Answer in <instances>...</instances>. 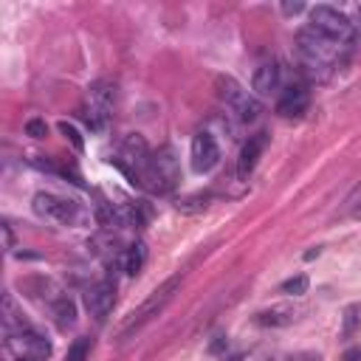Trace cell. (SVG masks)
I'll return each mask as SVG.
<instances>
[{
	"mask_svg": "<svg viewBox=\"0 0 361 361\" xmlns=\"http://www.w3.org/2000/svg\"><path fill=\"white\" fill-rule=\"evenodd\" d=\"M3 235H6V249H15V237H12V229L3 226Z\"/></svg>",
	"mask_w": 361,
	"mask_h": 361,
	"instance_id": "cell-24",
	"label": "cell"
},
{
	"mask_svg": "<svg viewBox=\"0 0 361 361\" xmlns=\"http://www.w3.org/2000/svg\"><path fill=\"white\" fill-rule=\"evenodd\" d=\"M119 158H121V167L139 180L142 178V172L150 167V161H153V156H150V147H147V142H144V135H139V133H130L127 139L121 142V150H119Z\"/></svg>",
	"mask_w": 361,
	"mask_h": 361,
	"instance_id": "cell-5",
	"label": "cell"
},
{
	"mask_svg": "<svg viewBox=\"0 0 361 361\" xmlns=\"http://www.w3.org/2000/svg\"><path fill=\"white\" fill-rule=\"evenodd\" d=\"M294 319H296L294 308H283V305L257 313V325H262V328H285V325H291Z\"/></svg>",
	"mask_w": 361,
	"mask_h": 361,
	"instance_id": "cell-12",
	"label": "cell"
},
{
	"mask_svg": "<svg viewBox=\"0 0 361 361\" xmlns=\"http://www.w3.org/2000/svg\"><path fill=\"white\" fill-rule=\"evenodd\" d=\"M283 12H285V15H299V12H305V3H299V0H296V3H288V0H285Z\"/></svg>",
	"mask_w": 361,
	"mask_h": 361,
	"instance_id": "cell-22",
	"label": "cell"
},
{
	"mask_svg": "<svg viewBox=\"0 0 361 361\" xmlns=\"http://www.w3.org/2000/svg\"><path fill=\"white\" fill-rule=\"evenodd\" d=\"M215 90H217V99L226 108H232L240 121H257L260 119L262 105L254 96H249V90H243V85L235 76H217L215 79Z\"/></svg>",
	"mask_w": 361,
	"mask_h": 361,
	"instance_id": "cell-1",
	"label": "cell"
},
{
	"mask_svg": "<svg viewBox=\"0 0 361 361\" xmlns=\"http://www.w3.org/2000/svg\"><path fill=\"white\" fill-rule=\"evenodd\" d=\"M308 288H310V280L305 274H296V277L283 283V294H288V296H305Z\"/></svg>",
	"mask_w": 361,
	"mask_h": 361,
	"instance_id": "cell-17",
	"label": "cell"
},
{
	"mask_svg": "<svg viewBox=\"0 0 361 361\" xmlns=\"http://www.w3.org/2000/svg\"><path fill=\"white\" fill-rule=\"evenodd\" d=\"M310 28H316L319 34H325L328 40L347 45L353 42V23L344 12L333 9V6H316L310 9Z\"/></svg>",
	"mask_w": 361,
	"mask_h": 361,
	"instance_id": "cell-3",
	"label": "cell"
},
{
	"mask_svg": "<svg viewBox=\"0 0 361 361\" xmlns=\"http://www.w3.org/2000/svg\"><path fill=\"white\" fill-rule=\"evenodd\" d=\"M87 353H90V339H76V342L68 347L65 361H87Z\"/></svg>",
	"mask_w": 361,
	"mask_h": 361,
	"instance_id": "cell-18",
	"label": "cell"
},
{
	"mask_svg": "<svg viewBox=\"0 0 361 361\" xmlns=\"http://www.w3.org/2000/svg\"><path fill=\"white\" fill-rule=\"evenodd\" d=\"M190 158H192V169H195V172H209V169L217 167V161H220V147H217V142H215L212 133H206V130L195 133Z\"/></svg>",
	"mask_w": 361,
	"mask_h": 361,
	"instance_id": "cell-7",
	"label": "cell"
},
{
	"mask_svg": "<svg viewBox=\"0 0 361 361\" xmlns=\"http://www.w3.org/2000/svg\"><path fill=\"white\" fill-rule=\"evenodd\" d=\"M26 135H31V139H45V135H49V124H45L42 119H28L26 121Z\"/></svg>",
	"mask_w": 361,
	"mask_h": 361,
	"instance_id": "cell-21",
	"label": "cell"
},
{
	"mask_svg": "<svg viewBox=\"0 0 361 361\" xmlns=\"http://www.w3.org/2000/svg\"><path fill=\"white\" fill-rule=\"evenodd\" d=\"M144 262H147V246L144 243H133L127 249V254H124V271L130 277H135V274H142Z\"/></svg>",
	"mask_w": 361,
	"mask_h": 361,
	"instance_id": "cell-13",
	"label": "cell"
},
{
	"mask_svg": "<svg viewBox=\"0 0 361 361\" xmlns=\"http://www.w3.org/2000/svg\"><path fill=\"white\" fill-rule=\"evenodd\" d=\"M251 87L257 96H271L274 90L280 87V68L274 62H262L257 71H254V79H251Z\"/></svg>",
	"mask_w": 361,
	"mask_h": 361,
	"instance_id": "cell-11",
	"label": "cell"
},
{
	"mask_svg": "<svg viewBox=\"0 0 361 361\" xmlns=\"http://www.w3.org/2000/svg\"><path fill=\"white\" fill-rule=\"evenodd\" d=\"M113 302H116V285L110 280L90 285L87 294H85V308L90 310V316H94L96 322L108 319V313L113 310Z\"/></svg>",
	"mask_w": 361,
	"mask_h": 361,
	"instance_id": "cell-8",
	"label": "cell"
},
{
	"mask_svg": "<svg viewBox=\"0 0 361 361\" xmlns=\"http://www.w3.org/2000/svg\"><path fill=\"white\" fill-rule=\"evenodd\" d=\"M209 195H192V198H184V201H178V209L180 212H203L209 203Z\"/></svg>",
	"mask_w": 361,
	"mask_h": 361,
	"instance_id": "cell-20",
	"label": "cell"
},
{
	"mask_svg": "<svg viewBox=\"0 0 361 361\" xmlns=\"http://www.w3.org/2000/svg\"><path fill=\"white\" fill-rule=\"evenodd\" d=\"M310 105V96H308V90L302 85H291L283 90V96L277 102V113L285 116V119H294V116H302Z\"/></svg>",
	"mask_w": 361,
	"mask_h": 361,
	"instance_id": "cell-9",
	"label": "cell"
},
{
	"mask_svg": "<svg viewBox=\"0 0 361 361\" xmlns=\"http://www.w3.org/2000/svg\"><path fill=\"white\" fill-rule=\"evenodd\" d=\"M178 285H180V277H172V280H167L164 285H158V288H156V291L142 302L139 310H133V313H130V319H127L124 328H121V336H127V333H133V330H139V328H144L150 319H156V316L169 305V299L175 296Z\"/></svg>",
	"mask_w": 361,
	"mask_h": 361,
	"instance_id": "cell-2",
	"label": "cell"
},
{
	"mask_svg": "<svg viewBox=\"0 0 361 361\" xmlns=\"http://www.w3.org/2000/svg\"><path fill=\"white\" fill-rule=\"evenodd\" d=\"M60 133H62L65 139H68V142L74 144V150H76V153H82V150H85V142H82V133H79V130H76V127H74L71 121H60Z\"/></svg>",
	"mask_w": 361,
	"mask_h": 361,
	"instance_id": "cell-19",
	"label": "cell"
},
{
	"mask_svg": "<svg viewBox=\"0 0 361 361\" xmlns=\"http://www.w3.org/2000/svg\"><path fill=\"white\" fill-rule=\"evenodd\" d=\"M265 133H254V135H249V142L243 144V150H240V158H237V175L246 180L251 172H254V167H257V161H260V156H262V150H265Z\"/></svg>",
	"mask_w": 361,
	"mask_h": 361,
	"instance_id": "cell-10",
	"label": "cell"
},
{
	"mask_svg": "<svg viewBox=\"0 0 361 361\" xmlns=\"http://www.w3.org/2000/svg\"><path fill=\"white\" fill-rule=\"evenodd\" d=\"M54 319L60 328H71L76 322V302L71 296H57L54 299Z\"/></svg>",
	"mask_w": 361,
	"mask_h": 361,
	"instance_id": "cell-14",
	"label": "cell"
},
{
	"mask_svg": "<svg viewBox=\"0 0 361 361\" xmlns=\"http://www.w3.org/2000/svg\"><path fill=\"white\" fill-rule=\"evenodd\" d=\"M82 116H85V121H87V127L90 130H105L108 127V121H110V110L108 108H102V105H94V102H87V108L82 110Z\"/></svg>",
	"mask_w": 361,
	"mask_h": 361,
	"instance_id": "cell-15",
	"label": "cell"
},
{
	"mask_svg": "<svg viewBox=\"0 0 361 361\" xmlns=\"http://www.w3.org/2000/svg\"><path fill=\"white\" fill-rule=\"evenodd\" d=\"M34 212L45 220L60 223V226H76L82 220V212L74 201H62L51 192H37L34 195Z\"/></svg>",
	"mask_w": 361,
	"mask_h": 361,
	"instance_id": "cell-4",
	"label": "cell"
},
{
	"mask_svg": "<svg viewBox=\"0 0 361 361\" xmlns=\"http://www.w3.org/2000/svg\"><path fill=\"white\" fill-rule=\"evenodd\" d=\"M344 361H361V347H353L344 353Z\"/></svg>",
	"mask_w": 361,
	"mask_h": 361,
	"instance_id": "cell-23",
	"label": "cell"
},
{
	"mask_svg": "<svg viewBox=\"0 0 361 361\" xmlns=\"http://www.w3.org/2000/svg\"><path fill=\"white\" fill-rule=\"evenodd\" d=\"M358 20H361V6H358Z\"/></svg>",
	"mask_w": 361,
	"mask_h": 361,
	"instance_id": "cell-27",
	"label": "cell"
},
{
	"mask_svg": "<svg viewBox=\"0 0 361 361\" xmlns=\"http://www.w3.org/2000/svg\"><path fill=\"white\" fill-rule=\"evenodd\" d=\"M9 347L17 358H26V361H45L51 355V342L34 333V330H17V333H9Z\"/></svg>",
	"mask_w": 361,
	"mask_h": 361,
	"instance_id": "cell-6",
	"label": "cell"
},
{
	"mask_svg": "<svg viewBox=\"0 0 361 361\" xmlns=\"http://www.w3.org/2000/svg\"><path fill=\"white\" fill-rule=\"evenodd\" d=\"M296 361H322V358H319V355H316V353H302V355L296 358Z\"/></svg>",
	"mask_w": 361,
	"mask_h": 361,
	"instance_id": "cell-25",
	"label": "cell"
},
{
	"mask_svg": "<svg viewBox=\"0 0 361 361\" xmlns=\"http://www.w3.org/2000/svg\"><path fill=\"white\" fill-rule=\"evenodd\" d=\"M361 328V302H350L342 310V336H353Z\"/></svg>",
	"mask_w": 361,
	"mask_h": 361,
	"instance_id": "cell-16",
	"label": "cell"
},
{
	"mask_svg": "<svg viewBox=\"0 0 361 361\" xmlns=\"http://www.w3.org/2000/svg\"><path fill=\"white\" fill-rule=\"evenodd\" d=\"M353 217H355V220H361V203H358V206L353 209Z\"/></svg>",
	"mask_w": 361,
	"mask_h": 361,
	"instance_id": "cell-26",
	"label": "cell"
}]
</instances>
